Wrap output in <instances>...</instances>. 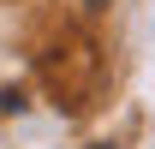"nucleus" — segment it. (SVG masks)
<instances>
[{"label":"nucleus","mask_w":155,"mask_h":149,"mask_svg":"<svg viewBox=\"0 0 155 149\" xmlns=\"http://www.w3.org/2000/svg\"><path fill=\"white\" fill-rule=\"evenodd\" d=\"M101 149H114V143H101Z\"/></svg>","instance_id":"obj_3"},{"label":"nucleus","mask_w":155,"mask_h":149,"mask_svg":"<svg viewBox=\"0 0 155 149\" xmlns=\"http://www.w3.org/2000/svg\"><path fill=\"white\" fill-rule=\"evenodd\" d=\"M12 108H18V95H12V90H0V113H12Z\"/></svg>","instance_id":"obj_1"},{"label":"nucleus","mask_w":155,"mask_h":149,"mask_svg":"<svg viewBox=\"0 0 155 149\" xmlns=\"http://www.w3.org/2000/svg\"><path fill=\"white\" fill-rule=\"evenodd\" d=\"M90 6H107V0H90Z\"/></svg>","instance_id":"obj_2"}]
</instances>
